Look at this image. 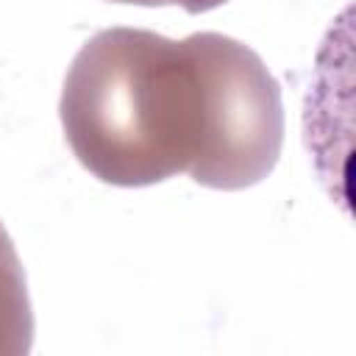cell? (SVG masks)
Segmentation results:
<instances>
[{
    "label": "cell",
    "mask_w": 356,
    "mask_h": 356,
    "mask_svg": "<svg viewBox=\"0 0 356 356\" xmlns=\"http://www.w3.org/2000/svg\"><path fill=\"white\" fill-rule=\"evenodd\" d=\"M61 128L103 184L150 186L186 172L209 189L267 178L284 147L281 86L248 44L200 31L95 33L61 89Z\"/></svg>",
    "instance_id": "1"
},
{
    "label": "cell",
    "mask_w": 356,
    "mask_h": 356,
    "mask_svg": "<svg viewBox=\"0 0 356 356\" xmlns=\"http://www.w3.org/2000/svg\"><path fill=\"white\" fill-rule=\"evenodd\" d=\"M33 342V309L28 281L11 236L0 222V356L28 353Z\"/></svg>",
    "instance_id": "2"
},
{
    "label": "cell",
    "mask_w": 356,
    "mask_h": 356,
    "mask_svg": "<svg viewBox=\"0 0 356 356\" xmlns=\"http://www.w3.org/2000/svg\"><path fill=\"white\" fill-rule=\"evenodd\" d=\"M114 3H134V6H178L186 14H203L211 11L217 6H222L225 0H114Z\"/></svg>",
    "instance_id": "3"
}]
</instances>
